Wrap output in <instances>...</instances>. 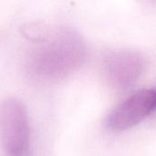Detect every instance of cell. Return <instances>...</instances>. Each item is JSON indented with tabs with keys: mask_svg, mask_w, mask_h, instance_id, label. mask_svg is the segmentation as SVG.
Instances as JSON below:
<instances>
[{
	"mask_svg": "<svg viewBox=\"0 0 156 156\" xmlns=\"http://www.w3.org/2000/svg\"><path fill=\"white\" fill-rule=\"evenodd\" d=\"M144 68V58L133 50L113 51L103 59L105 78L117 90H126L133 86L143 74Z\"/></svg>",
	"mask_w": 156,
	"mask_h": 156,
	"instance_id": "4",
	"label": "cell"
},
{
	"mask_svg": "<svg viewBox=\"0 0 156 156\" xmlns=\"http://www.w3.org/2000/svg\"><path fill=\"white\" fill-rule=\"evenodd\" d=\"M0 149L4 156H29L27 111L16 99H7L0 107Z\"/></svg>",
	"mask_w": 156,
	"mask_h": 156,
	"instance_id": "2",
	"label": "cell"
},
{
	"mask_svg": "<svg viewBox=\"0 0 156 156\" xmlns=\"http://www.w3.org/2000/svg\"><path fill=\"white\" fill-rule=\"evenodd\" d=\"M155 109V89L140 90L128 97L110 113L106 120V125L112 131H125L138 125L149 115L154 114Z\"/></svg>",
	"mask_w": 156,
	"mask_h": 156,
	"instance_id": "3",
	"label": "cell"
},
{
	"mask_svg": "<svg viewBox=\"0 0 156 156\" xmlns=\"http://www.w3.org/2000/svg\"><path fill=\"white\" fill-rule=\"evenodd\" d=\"M33 29L36 43L28 52L26 69L39 81L62 80L78 70L86 61L88 48L82 37L74 29Z\"/></svg>",
	"mask_w": 156,
	"mask_h": 156,
	"instance_id": "1",
	"label": "cell"
},
{
	"mask_svg": "<svg viewBox=\"0 0 156 156\" xmlns=\"http://www.w3.org/2000/svg\"><path fill=\"white\" fill-rule=\"evenodd\" d=\"M155 89V91H156V88H154ZM154 114H156V109H155V112H154Z\"/></svg>",
	"mask_w": 156,
	"mask_h": 156,
	"instance_id": "5",
	"label": "cell"
}]
</instances>
